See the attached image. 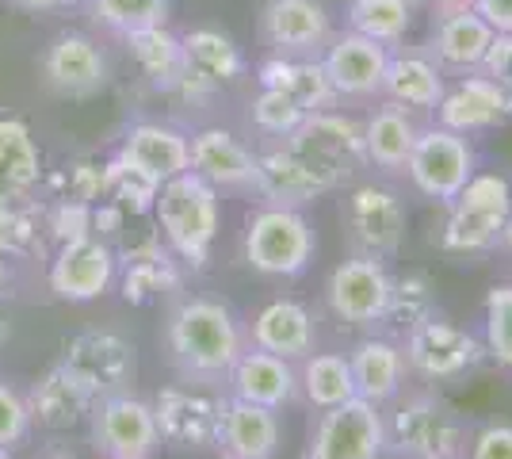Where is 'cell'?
Instances as JSON below:
<instances>
[{"instance_id": "cell-1", "label": "cell", "mask_w": 512, "mask_h": 459, "mask_svg": "<svg viewBox=\"0 0 512 459\" xmlns=\"http://www.w3.org/2000/svg\"><path fill=\"white\" fill-rule=\"evenodd\" d=\"M165 341L180 375L199 387H218L230 379V368L245 352V333L234 310L218 299H184L172 306Z\"/></svg>"}, {"instance_id": "cell-2", "label": "cell", "mask_w": 512, "mask_h": 459, "mask_svg": "<svg viewBox=\"0 0 512 459\" xmlns=\"http://www.w3.org/2000/svg\"><path fill=\"white\" fill-rule=\"evenodd\" d=\"M153 215L176 257H184L188 264H203L211 257L222 207H218V188L207 184L199 173L188 169L165 180L153 199Z\"/></svg>"}, {"instance_id": "cell-3", "label": "cell", "mask_w": 512, "mask_h": 459, "mask_svg": "<svg viewBox=\"0 0 512 459\" xmlns=\"http://www.w3.org/2000/svg\"><path fill=\"white\" fill-rule=\"evenodd\" d=\"M318 253L314 226L306 222L299 207H279L268 203L260 207L249 230H245V261L260 276H276V280H295L302 276Z\"/></svg>"}, {"instance_id": "cell-4", "label": "cell", "mask_w": 512, "mask_h": 459, "mask_svg": "<svg viewBox=\"0 0 512 459\" xmlns=\"http://www.w3.org/2000/svg\"><path fill=\"white\" fill-rule=\"evenodd\" d=\"M467 444L463 414L440 394H413L386 425V452L398 459H459Z\"/></svg>"}, {"instance_id": "cell-5", "label": "cell", "mask_w": 512, "mask_h": 459, "mask_svg": "<svg viewBox=\"0 0 512 459\" xmlns=\"http://www.w3.org/2000/svg\"><path fill=\"white\" fill-rule=\"evenodd\" d=\"M451 215L444 226V245L451 253H482L497 249V238L512 215V184L501 173H478L467 188L448 203Z\"/></svg>"}, {"instance_id": "cell-6", "label": "cell", "mask_w": 512, "mask_h": 459, "mask_svg": "<svg viewBox=\"0 0 512 459\" xmlns=\"http://www.w3.org/2000/svg\"><path fill=\"white\" fill-rule=\"evenodd\" d=\"M341 226L344 234H348L352 253L375 257V261H390L406 245L409 211L394 188H386V184H360V188H352L344 196Z\"/></svg>"}, {"instance_id": "cell-7", "label": "cell", "mask_w": 512, "mask_h": 459, "mask_svg": "<svg viewBox=\"0 0 512 459\" xmlns=\"http://www.w3.org/2000/svg\"><path fill=\"white\" fill-rule=\"evenodd\" d=\"M478 173V153L467 134H455L448 127H425L413 142V153L406 161V176L413 188L432 203H444L467 188V180Z\"/></svg>"}, {"instance_id": "cell-8", "label": "cell", "mask_w": 512, "mask_h": 459, "mask_svg": "<svg viewBox=\"0 0 512 459\" xmlns=\"http://www.w3.org/2000/svg\"><path fill=\"white\" fill-rule=\"evenodd\" d=\"M283 142L295 153H302L333 188H341L344 180H352L367 165L363 123L333 108L306 115L299 123V131L291 134V138H283Z\"/></svg>"}, {"instance_id": "cell-9", "label": "cell", "mask_w": 512, "mask_h": 459, "mask_svg": "<svg viewBox=\"0 0 512 459\" xmlns=\"http://www.w3.org/2000/svg\"><path fill=\"white\" fill-rule=\"evenodd\" d=\"M386 421L375 402L348 398L344 406L321 410L306 444V459H383Z\"/></svg>"}, {"instance_id": "cell-10", "label": "cell", "mask_w": 512, "mask_h": 459, "mask_svg": "<svg viewBox=\"0 0 512 459\" xmlns=\"http://www.w3.org/2000/svg\"><path fill=\"white\" fill-rule=\"evenodd\" d=\"M402 356H406V368H413L428 383H451V379H463L482 364V345L467 329L428 314L425 322L409 326Z\"/></svg>"}, {"instance_id": "cell-11", "label": "cell", "mask_w": 512, "mask_h": 459, "mask_svg": "<svg viewBox=\"0 0 512 459\" xmlns=\"http://www.w3.org/2000/svg\"><path fill=\"white\" fill-rule=\"evenodd\" d=\"M390 295H394V276L386 272V261L360 257V253H352L348 261L337 264L329 272V284H325L329 310L348 326H379V322H386Z\"/></svg>"}, {"instance_id": "cell-12", "label": "cell", "mask_w": 512, "mask_h": 459, "mask_svg": "<svg viewBox=\"0 0 512 459\" xmlns=\"http://www.w3.org/2000/svg\"><path fill=\"white\" fill-rule=\"evenodd\" d=\"M92 440H96V452H104L107 459H153L161 444V429L150 402L119 391L100 398L92 417Z\"/></svg>"}, {"instance_id": "cell-13", "label": "cell", "mask_w": 512, "mask_h": 459, "mask_svg": "<svg viewBox=\"0 0 512 459\" xmlns=\"http://www.w3.org/2000/svg\"><path fill=\"white\" fill-rule=\"evenodd\" d=\"M512 119V92L501 88L482 69L459 73L455 85L444 88V100L436 104V123L455 134H478L505 127Z\"/></svg>"}, {"instance_id": "cell-14", "label": "cell", "mask_w": 512, "mask_h": 459, "mask_svg": "<svg viewBox=\"0 0 512 459\" xmlns=\"http://www.w3.org/2000/svg\"><path fill=\"white\" fill-rule=\"evenodd\" d=\"M260 35L272 54L321 58L333 39V16L321 0H268L260 12Z\"/></svg>"}, {"instance_id": "cell-15", "label": "cell", "mask_w": 512, "mask_h": 459, "mask_svg": "<svg viewBox=\"0 0 512 459\" xmlns=\"http://www.w3.org/2000/svg\"><path fill=\"white\" fill-rule=\"evenodd\" d=\"M222 402L211 391H199V383L192 387H165L153 402V417L161 440H169L176 448H211L218 444V425H222Z\"/></svg>"}, {"instance_id": "cell-16", "label": "cell", "mask_w": 512, "mask_h": 459, "mask_svg": "<svg viewBox=\"0 0 512 459\" xmlns=\"http://www.w3.org/2000/svg\"><path fill=\"white\" fill-rule=\"evenodd\" d=\"M386 62H390V46L375 43L367 35H356V31L333 35L329 46L321 50V66H325L329 85H333L337 96H348V100L379 96Z\"/></svg>"}, {"instance_id": "cell-17", "label": "cell", "mask_w": 512, "mask_h": 459, "mask_svg": "<svg viewBox=\"0 0 512 459\" xmlns=\"http://www.w3.org/2000/svg\"><path fill=\"white\" fill-rule=\"evenodd\" d=\"M62 368L92 394V402H100L134 379V349L115 333H85L69 345Z\"/></svg>"}, {"instance_id": "cell-18", "label": "cell", "mask_w": 512, "mask_h": 459, "mask_svg": "<svg viewBox=\"0 0 512 459\" xmlns=\"http://www.w3.org/2000/svg\"><path fill=\"white\" fill-rule=\"evenodd\" d=\"M115 280V253L100 238L65 241L58 257L50 261V291L62 303H88L100 299Z\"/></svg>"}, {"instance_id": "cell-19", "label": "cell", "mask_w": 512, "mask_h": 459, "mask_svg": "<svg viewBox=\"0 0 512 459\" xmlns=\"http://www.w3.org/2000/svg\"><path fill=\"white\" fill-rule=\"evenodd\" d=\"M43 77L54 92L85 100V96H96L107 85V58L88 35L69 31V35H58L54 43L46 46Z\"/></svg>"}, {"instance_id": "cell-20", "label": "cell", "mask_w": 512, "mask_h": 459, "mask_svg": "<svg viewBox=\"0 0 512 459\" xmlns=\"http://www.w3.org/2000/svg\"><path fill=\"white\" fill-rule=\"evenodd\" d=\"M192 173L226 192H256V153L222 127H207L188 138Z\"/></svg>"}, {"instance_id": "cell-21", "label": "cell", "mask_w": 512, "mask_h": 459, "mask_svg": "<svg viewBox=\"0 0 512 459\" xmlns=\"http://www.w3.org/2000/svg\"><path fill=\"white\" fill-rule=\"evenodd\" d=\"M493 35L497 31L474 8H451V12H440L432 23L428 54L444 73H470V69H482Z\"/></svg>"}, {"instance_id": "cell-22", "label": "cell", "mask_w": 512, "mask_h": 459, "mask_svg": "<svg viewBox=\"0 0 512 459\" xmlns=\"http://www.w3.org/2000/svg\"><path fill=\"white\" fill-rule=\"evenodd\" d=\"M256 192L268 203H279V207H302L310 199L333 192V184L302 153H295L283 142L276 150L256 157Z\"/></svg>"}, {"instance_id": "cell-23", "label": "cell", "mask_w": 512, "mask_h": 459, "mask_svg": "<svg viewBox=\"0 0 512 459\" xmlns=\"http://www.w3.org/2000/svg\"><path fill=\"white\" fill-rule=\"evenodd\" d=\"M283 425L279 410L256 406L245 398H226L222 402V425H218V444L226 448V456L237 459H276Z\"/></svg>"}, {"instance_id": "cell-24", "label": "cell", "mask_w": 512, "mask_h": 459, "mask_svg": "<svg viewBox=\"0 0 512 459\" xmlns=\"http://www.w3.org/2000/svg\"><path fill=\"white\" fill-rule=\"evenodd\" d=\"M230 391L234 398L268 406V410H283L299 398V375L291 368V360L272 356L264 349H245L230 368Z\"/></svg>"}, {"instance_id": "cell-25", "label": "cell", "mask_w": 512, "mask_h": 459, "mask_svg": "<svg viewBox=\"0 0 512 459\" xmlns=\"http://www.w3.org/2000/svg\"><path fill=\"white\" fill-rule=\"evenodd\" d=\"M180 43H184L188 73L176 88H184V92H207L214 85H230L245 73V58H241L237 43L218 27H192L188 35H180Z\"/></svg>"}, {"instance_id": "cell-26", "label": "cell", "mask_w": 512, "mask_h": 459, "mask_svg": "<svg viewBox=\"0 0 512 459\" xmlns=\"http://www.w3.org/2000/svg\"><path fill=\"white\" fill-rule=\"evenodd\" d=\"M119 157L142 169V173L165 184L172 176L188 173L192 169V150H188V138L180 131H172L165 123H134L123 138V150Z\"/></svg>"}, {"instance_id": "cell-27", "label": "cell", "mask_w": 512, "mask_h": 459, "mask_svg": "<svg viewBox=\"0 0 512 459\" xmlns=\"http://www.w3.org/2000/svg\"><path fill=\"white\" fill-rule=\"evenodd\" d=\"M318 341L314 314L295 299H276L253 318V345L283 360H306Z\"/></svg>"}, {"instance_id": "cell-28", "label": "cell", "mask_w": 512, "mask_h": 459, "mask_svg": "<svg viewBox=\"0 0 512 459\" xmlns=\"http://www.w3.org/2000/svg\"><path fill=\"white\" fill-rule=\"evenodd\" d=\"M444 69L432 62L428 50H402L390 54L383 77V92L390 96V104L406 111H436V104L444 100Z\"/></svg>"}, {"instance_id": "cell-29", "label": "cell", "mask_w": 512, "mask_h": 459, "mask_svg": "<svg viewBox=\"0 0 512 459\" xmlns=\"http://www.w3.org/2000/svg\"><path fill=\"white\" fill-rule=\"evenodd\" d=\"M256 81L260 88H276L283 96H291L306 115L314 111L333 108L341 96L333 92L321 58H287V54H272L268 62H260L256 69Z\"/></svg>"}, {"instance_id": "cell-30", "label": "cell", "mask_w": 512, "mask_h": 459, "mask_svg": "<svg viewBox=\"0 0 512 459\" xmlns=\"http://www.w3.org/2000/svg\"><path fill=\"white\" fill-rule=\"evenodd\" d=\"M348 368H352L356 398H367V402L383 406V402L398 398V391H402L406 356H402V349L394 341H386V337H367V341H360L352 349Z\"/></svg>"}, {"instance_id": "cell-31", "label": "cell", "mask_w": 512, "mask_h": 459, "mask_svg": "<svg viewBox=\"0 0 512 459\" xmlns=\"http://www.w3.org/2000/svg\"><path fill=\"white\" fill-rule=\"evenodd\" d=\"M417 119L398 104H386L375 108L363 119V153H367V165L383 169V173H406V161L417 142Z\"/></svg>"}, {"instance_id": "cell-32", "label": "cell", "mask_w": 512, "mask_h": 459, "mask_svg": "<svg viewBox=\"0 0 512 459\" xmlns=\"http://www.w3.org/2000/svg\"><path fill=\"white\" fill-rule=\"evenodd\" d=\"M43 176V157L23 119H0V203L23 199Z\"/></svg>"}, {"instance_id": "cell-33", "label": "cell", "mask_w": 512, "mask_h": 459, "mask_svg": "<svg viewBox=\"0 0 512 459\" xmlns=\"http://www.w3.org/2000/svg\"><path fill=\"white\" fill-rule=\"evenodd\" d=\"M134 54V62L142 66V73L150 77L153 85L161 88H176L188 73V58H184V43L180 35H172L169 27H146V31H134V35H123Z\"/></svg>"}, {"instance_id": "cell-34", "label": "cell", "mask_w": 512, "mask_h": 459, "mask_svg": "<svg viewBox=\"0 0 512 459\" xmlns=\"http://www.w3.org/2000/svg\"><path fill=\"white\" fill-rule=\"evenodd\" d=\"M344 20L356 35H367L383 46H398L413 31L417 0H348Z\"/></svg>"}, {"instance_id": "cell-35", "label": "cell", "mask_w": 512, "mask_h": 459, "mask_svg": "<svg viewBox=\"0 0 512 459\" xmlns=\"http://www.w3.org/2000/svg\"><path fill=\"white\" fill-rule=\"evenodd\" d=\"M88 406H92V394L65 372L62 364L50 368V375L31 394V417H39L46 429H69V425H77Z\"/></svg>"}, {"instance_id": "cell-36", "label": "cell", "mask_w": 512, "mask_h": 459, "mask_svg": "<svg viewBox=\"0 0 512 459\" xmlns=\"http://www.w3.org/2000/svg\"><path fill=\"white\" fill-rule=\"evenodd\" d=\"M302 391L306 402L314 410H333L344 406L348 398H356V383H352V368H348V356L341 352H314L302 360Z\"/></svg>"}, {"instance_id": "cell-37", "label": "cell", "mask_w": 512, "mask_h": 459, "mask_svg": "<svg viewBox=\"0 0 512 459\" xmlns=\"http://www.w3.org/2000/svg\"><path fill=\"white\" fill-rule=\"evenodd\" d=\"M88 16L115 35H134L161 27L169 16V0H88Z\"/></svg>"}, {"instance_id": "cell-38", "label": "cell", "mask_w": 512, "mask_h": 459, "mask_svg": "<svg viewBox=\"0 0 512 459\" xmlns=\"http://www.w3.org/2000/svg\"><path fill=\"white\" fill-rule=\"evenodd\" d=\"M157 188H161L157 180H150L142 169L127 165L123 157H115V161L104 169V192L111 196V203H115L119 211H130V215H146V211H153Z\"/></svg>"}, {"instance_id": "cell-39", "label": "cell", "mask_w": 512, "mask_h": 459, "mask_svg": "<svg viewBox=\"0 0 512 459\" xmlns=\"http://www.w3.org/2000/svg\"><path fill=\"white\" fill-rule=\"evenodd\" d=\"M253 127L260 134H268V138H291V134L299 131V123L306 119V111L291 100V96H283L276 88H260V96L253 100Z\"/></svg>"}, {"instance_id": "cell-40", "label": "cell", "mask_w": 512, "mask_h": 459, "mask_svg": "<svg viewBox=\"0 0 512 459\" xmlns=\"http://www.w3.org/2000/svg\"><path fill=\"white\" fill-rule=\"evenodd\" d=\"M486 352L512 372V284H497L486 295Z\"/></svg>"}, {"instance_id": "cell-41", "label": "cell", "mask_w": 512, "mask_h": 459, "mask_svg": "<svg viewBox=\"0 0 512 459\" xmlns=\"http://www.w3.org/2000/svg\"><path fill=\"white\" fill-rule=\"evenodd\" d=\"M428 314H436V299H432V287H428L425 276H406V280H394V295H390L386 322L417 326V322H425Z\"/></svg>"}, {"instance_id": "cell-42", "label": "cell", "mask_w": 512, "mask_h": 459, "mask_svg": "<svg viewBox=\"0 0 512 459\" xmlns=\"http://www.w3.org/2000/svg\"><path fill=\"white\" fill-rule=\"evenodd\" d=\"M165 284H176V276L169 272V261L161 253H150V257L134 261V268L127 272V299L146 303L150 295L165 291Z\"/></svg>"}, {"instance_id": "cell-43", "label": "cell", "mask_w": 512, "mask_h": 459, "mask_svg": "<svg viewBox=\"0 0 512 459\" xmlns=\"http://www.w3.org/2000/svg\"><path fill=\"white\" fill-rule=\"evenodd\" d=\"M27 429H31V406L12 387L0 383V448L20 444Z\"/></svg>"}, {"instance_id": "cell-44", "label": "cell", "mask_w": 512, "mask_h": 459, "mask_svg": "<svg viewBox=\"0 0 512 459\" xmlns=\"http://www.w3.org/2000/svg\"><path fill=\"white\" fill-rule=\"evenodd\" d=\"M50 230L58 234V241H77V238H88L92 234V207H88L85 199H73V203H62L58 211H54V219H50Z\"/></svg>"}, {"instance_id": "cell-45", "label": "cell", "mask_w": 512, "mask_h": 459, "mask_svg": "<svg viewBox=\"0 0 512 459\" xmlns=\"http://www.w3.org/2000/svg\"><path fill=\"white\" fill-rule=\"evenodd\" d=\"M482 73L512 92V35H501V31L493 35L490 50H486V58H482Z\"/></svg>"}, {"instance_id": "cell-46", "label": "cell", "mask_w": 512, "mask_h": 459, "mask_svg": "<svg viewBox=\"0 0 512 459\" xmlns=\"http://www.w3.org/2000/svg\"><path fill=\"white\" fill-rule=\"evenodd\" d=\"M470 459H512V425H486L470 444Z\"/></svg>"}, {"instance_id": "cell-47", "label": "cell", "mask_w": 512, "mask_h": 459, "mask_svg": "<svg viewBox=\"0 0 512 459\" xmlns=\"http://www.w3.org/2000/svg\"><path fill=\"white\" fill-rule=\"evenodd\" d=\"M470 8L490 23L493 31L512 35V0H470Z\"/></svg>"}, {"instance_id": "cell-48", "label": "cell", "mask_w": 512, "mask_h": 459, "mask_svg": "<svg viewBox=\"0 0 512 459\" xmlns=\"http://www.w3.org/2000/svg\"><path fill=\"white\" fill-rule=\"evenodd\" d=\"M27 12H58V8H69L73 0H16Z\"/></svg>"}, {"instance_id": "cell-49", "label": "cell", "mask_w": 512, "mask_h": 459, "mask_svg": "<svg viewBox=\"0 0 512 459\" xmlns=\"http://www.w3.org/2000/svg\"><path fill=\"white\" fill-rule=\"evenodd\" d=\"M436 12H451V8H470V0H425Z\"/></svg>"}, {"instance_id": "cell-50", "label": "cell", "mask_w": 512, "mask_h": 459, "mask_svg": "<svg viewBox=\"0 0 512 459\" xmlns=\"http://www.w3.org/2000/svg\"><path fill=\"white\" fill-rule=\"evenodd\" d=\"M497 249L512 253V215H509V222H505V230H501V238H497Z\"/></svg>"}, {"instance_id": "cell-51", "label": "cell", "mask_w": 512, "mask_h": 459, "mask_svg": "<svg viewBox=\"0 0 512 459\" xmlns=\"http://www.w3.org/2000/svg\"><path fill=\"white\" fill-rule=\"evenodd\" d=\"M4 280H8V264H4V253H0V287H4Z\"/></svg>"}, {"instance_id": "cell-52", "label": "cell", "mask_w": 512, "mask_h": 459, "mask_svg": "<svg viewBox=\"0 0 512 459\" xmlns=\"http://www.w3.org/2000/svg\"><path fill=\"white\" fill-rule=\"evenodd\" d=\"M0 459H12V456H8V448H0Z\"/></svg>"}, {"instance_id": "cell-53", "label": "cell", "mask_w": 512, "mask_h": 459, "mask_svg": "<svg viewBox=\"0 0 512 459\" xmlns=\"http://www.w3.org/2000/svg\"><path fill=\"white\" fill-rule=\"evenodd\" d=\"M46 459H69V456H46Z\"/></svg>"}, {"instance_id": "cell-54", "label": "cell", "mask_w": 512, "mask_h": 459, "mask_svg": "<svg viewBox=\"0 0 512 459\" xmlns=\"http://www.w3.org/2000/svg\"><path fill=\"white\" fill-rule=\"evenodd\" d=\"M226 459H237V456H226Z\"/></svg>"}]
</instances>
